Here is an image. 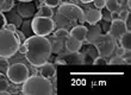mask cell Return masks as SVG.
<instances>
[{
  "label": "cell",
  "mask_w": 131,
  "mask_h": 95,
  "mask_svg": "<svg viewBox=\"0 0 131 95\" xmlns=\"http://www.w3.org/2000/svg\"><path fill=\"white\" fill-rule=\"evenodd\" d=\"M24 43L26 45L25 58L31 65L41 67L42 64L49 61L52 51L51 44L48 38L35 34V36L26 38Z\"/></svg>",
  "instance_id": "1"
},
{
  "label": "cell",
  "mask_w": 131,
  "mask_h": 95,
  "mask_svg": "<svg viewBox=\"0 0 131 95\" xmlns=\"http://www.w3.org/2000/svg\"><path fill=\"white\" fill-rule=\"evenodd\" d=\"M55 27L57 29H66L70 30L72 27L83 24V10L74 4H60L59 10L55 14Z\"/></svg>",
  "instance_id": "2"
},
{
  "label": "cell",
  "mask_w": 131,
  "mask_h": 95,
  "mask_svg": "<svg viewBox=\"0 0 131 95\" xmlns=\"http://www.w3.org/2000/svg\"><path fill=\"white\" fill-rule=\"evenodd\" d=\"M23 94L26 95H50L54 93L50 80L41 74L29 76L23 83Z\"/></svg>",
  "instance_id": "3"
},
{
  "label": "cell",
  "mask_w": 131,
  "mask_h": 95,
  "mask_svg": "<svg viewBox=\"0 0 131 95\" xmlns=\"http://www.w3.org/2000/svg\"><path fill=\"white\" fill-rule=\"evenodd\" d=\"M20 42L16 32L8 31L6 29L0 30V57L10 58L18 52Z\"/></svg>",
  "instance_id": "4"
},
{
  "label": "cell",
  "mask_w": 131,
  "mask_h": 95,
  "mask_svg": "<svg viewBox=\"0 0 131 95\" xmlns=\"http://www.w3.org/2000/svg\"><path fill=\"white\" fill-rule=\"evenodd\" d=\"M93 45L95 46L98 51V56L99 57H104L107 58L110 57L112 52L114 51V48H116V41L111 37L108 33L105 34H100L99 37L94 41Z\"/></svg>",
  "instance_id": "5"
},
{
  "label": "cell",
  "mask_w": 131,
  "mask_h": 95,
  "mask_svg": "<svg viewBox=\"0 0 131 95\" xmlns=\"http://www.w3.org/2000/svg\"><path fill=\"white\" fill-rule=\"evenodd\" d=\"M54 29H55V23H54L52 18L37 17L36 16L31 20V30L37 36L47 37L54 31Z\"/></svg>",
  "instance_id": "6"
},
{
  "label": "cell",
  "mask_w": 131,
  "mask_h": 95,
  "mask_svg": "<svg viewBox=\"0 0 131 95\" xmlns=\"http://www.w3.org/2000/svg\"><path fill=\"white\" fill-rule=\"evenodd\" d=\"M6 75H7V77H8V80L11 82L16 83V85L24 83L25 80L30 76L28 67L25 64H23V63H14V64L10 65L7 68Z\"/></svg>",
  "instance_id": "7"
},
{
  "label": "cell",
  "mask_w": 131,
  "mask_h": 95,
  "mask_svg": "<svg viewBox=\"0 0 131 95\" xmlns=\"http://www.w3.org/2000/svg\"><path fill=\"white\" fill-rule=\"evenodd\" d=\"M37 12V6L32 1H19L17 5V13L20 17H32Z\"/></svg>",
  "instance_id": "8"
},
{
  "label": "cell",
  "mask_w": 131,
  "mask_h": 95,
  "mask_svg": "<svg viewBox=\"0 0 131 95\" xmlns=\"http://www.w3.org/2000/svg\"><path fill=\"white\" fill-rule=\"evenodd\" d=\"M126 31H128V29H126V26H125L124 20H121V19H114V20L111 21L110 30H108L107 33L110 34L114 41H117V39L121 38L122 34L125 33Z\"/></svg>",
  "instance_id": "9"
},
{
  "label": "cell",
  "mask_w": 131,
  "mask_h": 95,
  "mask_svg": "<svg viewBox=\"0 0 131 95\" xmlns=\"http://www.w3.org/2000/svg\"><path fill=\"white\" fill-rule=\"evenodd\" d=\"M101 14L103 12L99 8H87V10H83V20L90 25H95L103 19Z\"/></svg>",
  "instance_id": "10"
},
{
  "label": "cell",
  "mask_w": 131,
  "mask_h": 95,
  "mask_svg": "<svg viewBox=\"0 0 131 95\" xmlns=\"http://www.w3.org/2000/svg\"><path fill=\"white\" fill-rule=\"evenodd\" d=\"M87 30H88V29H87L86 26H83L82 24H79V25H76V26H74V27L70 29V31H69V36L83 43V42L86 41Z\"/></svg>",
  "instance_id": "11"
},
{
  "label": "cell",
  "mask_w": 131,
  "mask_h": 95,
  "mask_svg": "<svg viewBox=\"0 0 131 95\" xmlns=\"http://www.w3.org/2000/svg\"><path fill=\"white\" fill-rule=\"evenodd\" d=\"M81 48H82V42L78 41V39L70 37V36L68 38H66L64 49L67 50V52H78V51H80Z\"/></svg>",
  "instance_id": "12"
},
{
  "label": "cell",
  "mask_w": 131,
  "mask_h": 95,
  "mask_svg": "<svg viewBox=\"0 0 131 95\" xmlns=\"http://www.w3.org/2000/svg\"><path fill=\"white\" fill-rule=\"evenodd\" d=\"M39 68H41L39 74H41L42 76H44V77L49 78V80H50V78H52V77H55L56 68L54 67V64L49 63V62H45L44 64H42Z\"/></svg>",
  "instance_id": "13"
},
{
  "label": "cell",
  "mask_w": 131,
  "mask_h": 95,
  "mask_svg": "<svg viewBox=\"0 0 131 95\" xmlns=\"http://www.w3.org/2000/svg\"><path fill=\"white\" fill-rule=\"evenodd\" d=\"M92 29H90V30H87V36H86V41L88 44H93L94 41L97 39L98 37H99L100 34H101V26H99L98 24H95V25H92Z\"/></svg>",
  "instance_id": "14"
},
{
  "label": "cell",
  "mask_w": 131,
  "mask_h": 95,
  "mask_svg": "<svg viewBox=\"0 0 131 95\" xmlns=\"http://www.w3.org/2000/svg\"><path fill=\"white\" fill-rule=\"evenodd\" d=\"M66 60L67 64H83V56L82 54H80V51L78 52H68V55L63 56Z\"/></svg>",
  "instance_id": "15"
},
{
  "label": "cell",
  "mask_w": 131,
  "mask_h": 95,
  "mask_svg": "<svg viewBox=\"0 0 131 95\" xmlns=\"http://www.w3.org/2000/svg\"><path fill=\"white\" fill-rule=\"evenodd\" d=\"M51 39L52 41H50L51 51L54 54H61L62 49H64V41L63 39H59V38H56V37H52Z\"/></svg>",
  "instance_id": "16"
},
{
  "label": "cell",
  "mask_w": 131,
  "mask_h": 95,
  "mask_svg": "<svg viewBox=\"0 0 131 95\" xmlns=\"http://www.w3.org/2000/svg\"><path fill=\"white\" fill-rule=\"evenodd\" d=\"M119 43H121V46L124 48L126 51L131 50V33L130 31H126L125 33H123L119 38Z\"/></svg>",
  "instance_id": "17"
},
{
  "label": "cell",
  "mask_w": 131,
  "mask_h": 95,
  "mask_svg": "<svg viewBox=\"0 0 131 95\" xmlns=\"http://www.w3.org/2000/svg\"><path fill=\"white\" fill-rule=\"evenodd\" d=\"M36 16L37 17H47V18H52L54 16V12H52L51 7L47 6V5H43L37 10L36 12Z\"/></svg>",
  "instance_id": "18"
},
{
  "label": "cell",
  "mask_w": 131,
  "mask_h": 95,
  "mask_svg": "<svg viewBox=\"0 0 131 95\" xmlns=\"http://www.w3.org/2000/svg\"><path fill=\"white\" fill-rule=\"evenodd\" d=\"M105 7L107 8L108 12H119L122 8L121 4L118 3V0H106Z\"/></svg>",
  "instance_id": "19"
},
{
  "label": "cell",
  "mask_w": 131,
  "mask_h": 95,
  "mask_svg": "<svg viewBox=\"0 0 131 95\" xmlns=\"http://www.w3.org/2000/svg\"><path fill=\"white\" fill-rule=\"evenodd\" d=\"M14 5V0H4L1 6H0V11L1 12H8V11L12 10V7Z\"/></svg>",
  "instance_id": "20"
},
{
  "label": "cell",
  "mask_w": 131,
  "mask_h": 95,
  "mask_svg": "<svg viewBox=\"0 0 131 95\" xmlns=\"http://www.w3.org/2000/svg\"><path fill=\"white\" fill-rule=\"evenodd\" d=\"M54 37L66 41V38L69 37V32H68V30H66V29H57V30L55 31V33H54Z\"/></svg>",
  "instance_id": "21"
},
{
  "label": "cell",
  "mask_w": 131,
  "mask_h": 95,
  "mask_svg": "<svg viewBox=\"0 0 131 95\" xmlns=\"http://www.w3.org/2000/svg\"><path fill=\"white\" fill-rule=\"evenodd\" d=\"M108 64H117V65H123L125 64L124 60H123V57H121V56H114V57H112L110 60V62H107Z\"/></svg>",
  "instance_id": "22"
},
{
  "label": "cell",
  "mask_w": 131,
  "mask_h": 95,
  "mask_svg": "<svg viewBox=\"0 0 131 95\" xmlns=\"http://www.w3.org/2000/svg\"><path fill=\"white\" fill-rule=\"evenodd\" d=\"M129 14H130V11H129L128 8H121V11L118 12V19H121V20H125Z\"/></svg>",
  "instance_id": "23"
},
{
  "label": "cell",
  "mask_w": 131,
  "mask_h": 95,
  "mask_svg": "<svg viewBox=\"0 0 131 95\" xmlns=\"http://www.w3.org/2000/svg\"><path fill=\"white\" fill-rule=\"evenodd\" d=\"M60 4H61V0H44V5L51 7V8L57 7Z\"/></svg>",
  "instance_id": "24"
},
{
  "label": "cell",
  "mask_w": 131,
  "mask_h": 95,
  "mask_svg": "<svg viewBox=\"0 0 131 95\" xmlns=\"http://www.w3.org/2000/svg\"><path fill=\"white\" fill-rule=\"evenodd\" d=\"M93 64L95 65H106L107 64V61H106V58H104V57H95L93 60Z\"/></svg>",
  "instance_id": "25"
},
{
  "label": "cell",
  "mask_w": 131,
  "mask_h": 95,
  "mask_svg": "<svg viewBox=\"0 0 131 95\" xmlns=\"http://www.w3.org/2000/svg\"><path fill=\"white\" fill-rule=\"evenodd\" d=\"M8 87H10L8 82L6 80H4V78H0V93L6 92L7 89H8Z\"/></svg>",
  "instance_id": "26"
},
{
  "label": "cell",
  "mask_w": 131,
  "mask_h": 95,
  "mask_svg": "<svg viewBox=\"0 0 131 95\" xmlns=\"http://www.w3.org/2000/svg\"><path fill=\"white\" fill-rule=\"evenodd\" d=\"M82 56H83V64H86V63H87V64H93V60H94V58L91 57L87 52H86V54H82Z\"/></svg>",
  "instance_id": "27"
},
{
  "label": "cell",
  "mask_w": 131,
  "mask_h": 95,
  "mask_svg": "<svg viewBox=\"0 0 131 95\" xmlns=\"http://www.w3.org/2000/svg\"><path fill=\"white\" fill-rule=\"evenodd\" d=\"M94 5H95V8H104L105 7V4H106V0H94L93 1Z\"/></svg>",
  "instance_id": "28"
},
{
  "label": "cell",
  "mask_w": 131,
  "mask_h": 95,
  "mask_svg": "<svg viewBox=\"0 0 131 95\" xmlns=\"http://www.w3.org/2000/svg\"><path fill=\"white\" fill-rule=\"evenodd\" d=\"M8 67H10V64H8V61H7V58L0 57V68H1V69H7Z\"/></svg>",
  "instance_id": "29"
},
{
  "label": "cell",
  "mask_w": 131,
  "mask_h": 95,
  "mask_svg": "<svg viewBox=\"0 0 131 95\" xmlns=\"http://www.w3.org/2000/svg\"><path fill=\"white\" fill-rule=\"evenodd\" d=\"M16 34H17V37H18V39H19V42L20 43H24L25 42V36H24V32L23 31H19V30H16Z\"/></svg>",
  "instance_id": "30"
},
{
  "label": "cell",
  "mask_w": 131,
  "mask_h": 95,
  "mask_svg": "<svg viewBox=\"0 0 131 95\" xmlns=\"http://www.w3.org/2000/svg\"><path fill=\"white\" fill-rule=\"evenodd\" d=\"M114 50H116V56H121V57H123V55L125 54V49L122 46H116L114 48Z\"/></svg>",
  "instance_id": "31"
},
{
  "label": "cell",
  "mask_w": 131,
  "mask_h": 95,
  "mask_svg": "<svg viewBox=\"0 0 131 95\" xmlns=\"http://www.w3.org/2000/svg\"><path fill=\"white\" fill-rule=\"evenodd\" d=\"M6 24H7L6 23V17L4 16L3 12H0V30H3Z\"/></svg>",
  "instance_id": "32"
},
{
  "label": "cell",
  "mask_w": 131,
  "mask_h": 95,
  "mask_svg": "<svg viewBox=\"0 0 131 95\" xmlns=\"http://www.w3.org/2000/svg\"><path fill=\"white\" fill-rule=\"evenodd\" d=\"M123 60H124V62L126 63V64H130L131 63V54H130V51H125V54L123 55Z\"/></svg>",
  "instance_id": "33"
},
{
  "label": "cell",
  "mask_w": 131,
  "mask_h": 95,
  "mask_svg": "<svg viewBox=\"0 0 131 95\" xmlns=\"http://www.w3.org/2000/svg\"><path fill=\"white\" fill-rule=\"evenodd\" d=\"M4 29H6V30H8V31H12V32H16V30H17V25H14V24H6Z\"/></svg>",
  "instance_id": "34"
},
{
  "label": "cell",
  "mask_w": 131,
  "mask_h": 95,
  "mask_svg": "<svg viewBox=\"0 0 131 95\" xmlns=\"http://www.w3.org/2000/svg\"><path fill=\"white\" fill-rule=\"evenodd\" d=\"M124 23H125V26H126L128 31H131V14H129L128 17H126V19L124 20Z\"/></svg>",
  "instance_id": "35"
},
{
  "label": "cell",
  "mask_w": 131,
  "mask_h": 95,
  "mask_svg": "<svg viewBox=\"0 0 131 95\" xmlns=\"http://www.w3.org/2000/svg\"><path fill=\"white\" fill-rule=\"evenodd\" d=\"M18 51H19L20 54H24L25 55V52H26V45H25V43H20V44H19Z\"/></svg>",
  "instance_id": "36"
},
{
  "label": "cell",
  "mask_w": 131,
  "mask_h": 95,
  "mask_svg": "<svg viewBox=\"0 0 131 95\" xmlns=\"http://www.w3.org/2000/svg\"><path fill=\"white\" fill-rule=\"evenodd\" d=\"M56 64H60V65H66L67 64V62H66L64 58H61V57H57L56 58Z\"/></svg>",
  "instance_id": "37"
},
{
  "label": "cell",
  "mask_w": 131,
  "mask_h": 95,
  "mask_svg": "<svg viewBox=\"0 0 131 95\" xmlns=\"http://www.w3.org/2000/svg\"><path fill=\"white\" fill-rule=\"evenodd\" d=\"M111 19H112V20L118 19V12H111Z\"/></svg>",
  "instance_id": "38"
},
{
  "label": "cell",
  "mask_w": 131,
  "mask_h": 95,
  "mask_svg": "<svg viewBox=\"0 0 131 95\" xmlns=\"http://www.w3.org/2000/svg\"><path fill=\"white\" fill-rule=\"evenodd\" d=\"M82 4H90V3H93L94 0H80Z\"/></svg>",
  "instance_id": "39"
},
{
  "label": "cell",
  "mask_w": 131,
  "mask_h": 95,
  "mask_svg": "<svg viewBox=\"0 0 131 95\" xmlns=\"http://www.w3.org/2000/svg\"><path fill=\"white\" fill-rule=\"evenodd\" d=\"M19 1H31V0H19Z\"/></svg>",
  "instance_id": "40"
}]
</instances>
